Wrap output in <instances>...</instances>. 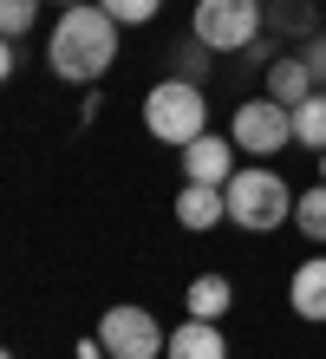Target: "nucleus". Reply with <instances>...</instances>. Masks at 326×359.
Returning a JSON list of instances; mask_svg holds the SVG:
<instances>
[{"instance_id":"0eeeda50","label":"nucleus","mask_w":326,"mask_h":359,"mask_svg":"<svg viewBox=\"0 0 326 359\" xmlns=\"http://www.w3.org/2000/svg\"><path fill=\"white\" fill-rule=\"evenodd\" d=\"M235 151H242L235 137H215V131H203L196 144H183V183H215V189H222L235 170H242V163H235Z\"/></svg>"},{"instance_id":"423d86ee","label":"nucleus","mask_w":326,"mask_h":359,"mask_svg":"<svg viewBox=\"0 0 326 359\" xmlns=\"http://www.w3.org/2000/svg\"><path fill=\"white\" fill-rule=\"evenodd\" d=\"M229 137L242 144L248 157H274V151H287L294 144V111L280 98H248V104H235V124H229Z\"/></svg>"},{"instance_id":"7ed1b4c3","label":"nucleus","mask_w":326,"mask_h":359,"mask_svg":"<svg viewBox=\"0 0 326 359\" xmlns=\"http://www.w3.org/2000/svg\"><path fill=\"white\" fill-rule=\"evenodd\" d=\"M144 131L157 144H196L209 131V104H203V86H189V79H163V86H150L144 98Z\"/></svg>"},{"instance_id":"39448f33","label":"nucleus","mask_w":326,"mask_h":359,"mask_svg":"<svg viewBox=\"0 0 326 359\" xmlns=\"http://www.w3.org/2000/svg\"><path fill=\"white\" fill-rule=\"evenodd\" d=\"M98 340H104V353H111V359H163L170 333L157 327V313H150V307H130V301H118V307H104Z\"/></svg>"},{"instance_id":"ddd939ff","label":"nucleus","mask_w":326,"mask_h":359,"mask_svg":"<svg viewBox=\"0 0 326 359\" xmlns=\"http://www.w3.org/2000/svg\"><path fill=\"white\" fill-rule=\"evenodd\" d=\"M183 307H189V320H222V313L235 307L229 274H196V281H189V294H183Z\"/></svg>"},{"instance_id":"6e6552de","label":"nucleus","mask_w":326,"mask_h":359,"mask_svg":"<svg viewBox=\"0 0 326 359\" xmlns=\"http://www.w3.org/2000/svg\"><path fill=\"white\" fill-rule=\"evenodd\" d=\"M163 359H229V340H222L215 320H183L177 333H170Z\"/></svg>"},{"instance_id":"f257e3e1","label":"nucleus","mask_w":326,"mask_h":359,"mask_svg":"<svg viewBox=\"0 0 326 359\" xmlns=\"http://www.w3.org/2000/svg\"><path fill=\"white\" fill-rule=\"evenodd\" d=\"M118 59V20L98 7V0H79V7H59V27L46 33V66L65 86H98Z\"/></svg>"},{"instance_id":"4468645a","label":"nucleus","mask_w":326,"mask_h":359,"mask_svg":"<svg viewBox=\"0 0 326 359\" xmlns=\"http://www.w3.org/2000/svg\"><path fill=\"white\" fill-rule=\"evenodd\" d=\"M294 144L300 151H326V92H313L307 104H294Z\"/></svg>"},{"instance_id":"9b49d317","label":"nucleus","mask_w":326,"mask_h":359,"mask_svg":"<svg viewBox=\"0 0 326 359\" xmlns=\"http://www.w3.org/2000/svg\"><path fill=\"white\" fill-rule=\"evenodd\" d=\"M261 7H268V27L300 39V46H307L313 33H326V13L313 7V0H261Z\"/></svg>"},{"instance_id":"f03ea898","label":"nucleus","mask_w":326,"mask_h":359,"mask_svg":"<svg viewBox=\"0 0 326 359\" xmlns=\"http://www.w3.org/2000/svg\"><path fill=\"white\" fill-rule=\"evenodd\" d=\"M222 196H229V222H235V229H248V236H268V229L294 222V196H287V183H280L274 170H261V163L235 170V177L222 183Z\"/></svg>"},{"instance_id":"4be33fe9","label":"nucleus","mask_w":326,"mask_h":359,"mask_svg":"<svg viewBox=\"0 0 326 359\" xmlns=\"http://www.w3.org/2000/svg\"><path fill=\"white\" fill-rule=\"evenodd\" d=\"M59 7H79V0H59Z\"/></svg>"},{"instance_id":"9d476101","label":"nucleus","mask_w":326,"mask_h":359,"mask_svg":"<svg viewBox=\"0 0 326 359\" xmlns=\"http://www.w3.org/2000/svg\"><path fill=\"white\" fill-rule=\"evenodd\" d=\"M177 222H183V229H215V222H229V196H222L215 183H183Z\"/></svg>"},{"instance_id":"aec40b11","label":"nucleus","mask_w":326,"mask_h":359,"mask_svg":"<svg viewBox=\"0 0 326 359\" xmlns=\"http://www.w3.org/2000/svg\"><path fill=\"white\" fill-rule=\"evenodd\" d=\"M0 72H7V79L20 72V39H7V46H0Z\"/></svg>"},{"instance_id":"2eb2a0df","label":"nucleus","mask_w":326,"mask_h":359,"mask_svg":"<svg viewBox=\"0 0 326 359\" xmlns=\"http://www.w3.org/2000/svg\"><path fill=\"white\" fill-rule=\"evenodd\" d=\"M294 222H300V236H307V242H326V183L300 189V203H294Z\"/></svg>"},{"instance_id":"dca6fc26","label":"nucleus","mask_w":326,"mask_h":359,"mask_svg":"<svg viewBox=\"0 0 326 359\" xmlns=\"http://www.w3.org/2000/svg\"><path fill=\"white\" fill-rule=\"evenodd\" d=\"M170 66H177V72H170V79H189V86H203V79H209V46H203V39H183V46L177 53H170Z\"/></svg>"},{"instance_id":"412c9836","label":"nucleus","mask_w":326,"mask_h":359,"mask_svg":"<svg viewBox=\"0 0 326 359\" xmlns=\"http://www.w3.org/2000/svg\"><path fill=\"white\" fill-rule=\"evenodd\" d=\"M320 183H326V151H320Z\"/></svg>"},{"instance_id":"f8f14e48","label":"nucleus","mask_w":326,"mask_h":359,"mask_svg":"<svg viewBox=\"0 0 326 359\" xmlns=\"http://www.w3.org/2000/svg\"><path fill=\"white\" fill-rule=\"evenodd\" d=\"M287 301H294L300 320H326V255H313V262H300V268H294Z\"/></svg>"},{"instance_id":"20e7f679","label":"nucleus","mask_w":326,"mask_h":359,"mask_svg":"<svg viewBox=\"0 0 326 359\" xmlns=\"http://www.w3.org/2000/svg\"><path fill=\"white\" fill-rule=\"evenodd\" d=\"M189 33L203 39L209 53H248L261 33H268V7L261 0H196Z\"/></svg>"},{"instance_id":"a211bd4d","label":"nucleus","mask_w":326,"mask_h":359,"mask_svg":"<svg viewBox=\"0 0 326 359\" xmlns=\"http://www.w3.org/2000/svg\"><path fill=\"white\" fill-rule=\"evenodd\" d=\"M33 20H39V0H0V27H7V39L33 33Z\"/></svg>"},{"instance_id":"f3484780","label":"nucleus","mask_w":326,"mask_h":359,"mask_svg":"<svg viewBox=\"0 0 326 359\" xmlns=\"http://www.w3.org/2000/svg\"><path fill=\"white\" fill-rule=\"evenodd\" d=\"M98 7L111 13L118 27H144V20H157V7H163V0H98Z\"/></svg>"},{"instance_id":"1a4fd4ad","label":"nucleus","mask_w":326,"mask_h":359,"mask_svg":"<svg viewBox=\"0 0 326 359\" xmlns=\"http://www.w3.org/2000/svg\"><path fill=\"white\" fill-rule=\"evenodd\" d=\"M313 92L320 86H313V72H307V59H300V53H280L274 66H268V98H280L287 111H294V104H307Z\"/></svg>"},{"instance_id":"6ab92c4d","label":"nucleus","mask_w":326,"mask_h":359,"mask_svg":"<svg viewBox=\"0 0 326 359\" xmlns=\"http://www.w3.org/2000/svg\"><path fill=\"white\" fill-rule=\"evenodd\" d=\"M300 59H307V72H313V86L326 92V33H313L307 46H300Z\"/></svg>"}]
</instances>
